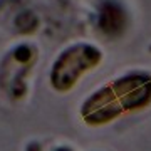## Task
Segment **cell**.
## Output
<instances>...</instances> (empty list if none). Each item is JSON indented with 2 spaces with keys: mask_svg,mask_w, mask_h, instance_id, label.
Here are the masks:
<instances>
[{
  "mask_svg": "<svg viewBox=\"0 0 151 151\" xmlns=\"http://www.w3.org/2000/svg\"><path fill=\"white\" fill-rule=\"evenodd\" d=\"M151 103V77L133 74L111 82L97 91L82 106V118L89 124L108 123L121 113L134 111Z\"/></svg>",
  "mask_w": 151,
  "mask_h": 151,
  "instance_id": "1",
  "label": "cell"
},
{
  "mask_svg": "<svg viewBox=\"0 0 151 151\" xmlns=\"http://www.w3.org/2000/svg\"><path fill=\"white\" fill-rule=\"evenodd\" d=\"M101 60V52L92 45H74L59 55L52 67V86L59 91H65L76 84L86 70L92 69Z\"/></svg>",
  "mask_w": 151,
  "mask_h": 151,
  "instance_id": "2",
  "label": "cell"
},
{
  "mask_svg": "<svg viewBox=\"0 0 151 151\" xmlns=\"http://www.w3.org/2000/svg\"><path fill=\"white\" fill-rule=\"evenodd\" d=\"M99 29L108 35H119L126 27V12L118 2H103L99 19H97Z\"/></svg>",
  "mask_w": 151,
  "mask_h": 151,
  "instance_id": "3",
  "label": "cell"
},
{
  "mask_svg": "<svg viewBox=\"0 0 151 151\" xmlns=\"http://www.w3.org/2000/svg\"><path fill=\"white\" fill-rule=\"evenodd\" d=\"M12 59L19 62V64H27L34 59V49L29 47V45H19V47L14 49Z\"/></svg>",
  "mask_w": 151,
  "mask_h": 151,
  "instance_id": "4",
  "label": "cell"
},
{
  "mask_svg": "<svg viewBox=\"0 0 151 151\" xmlns=\"http://www.w3.org/2000/svg\"><path fill=\"white\" fill-rule=\"evenodd\" d=\"M37 25V19L30 14V12H25V14H20L19 19H17V27L20 29L22 32H32Z\"/></svg>",
  "mask_w": 151,
  "mask_h": 151,
  "instance_id": "5",
  "label": "cell"
},
{
  "mask_svg": "<svg viewBox=\"0 0 151 151\" xmlns=\"http://www.w3.org/2000/svg\"><path fill=\"white\" fill-rule=\"evenodd\" d=\"M55 151H72V150H69V148H59V150H55Z\"/></svg>",
  "mask_w": 151,
  "mask_h": 151,
  "instance_id": "6",
  "label": "cell"
}]
</instances>
